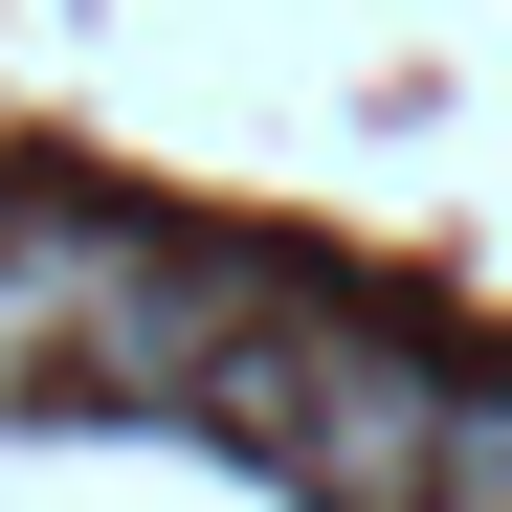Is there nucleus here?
I'll use <instances>...</instances> for the list:
<instances>
[{
  "label": "nucleus",
  "instance_id": "7ed1b4c3",
  "mask_svg": "<svg viewBox=\"0 0 512 512\" xmlns=\"http://www.w3.org/2000/svg\"><path fill=\"white\" fill-rule=\"evenodd\" d=\"M423 512H512V379L446 401V490H423Z\"/></svg>",
  "mask_w": 512,
  "mask_h": 512
},
{
  "label": "nucleus",
  "instance_id": "f257e3e1",
  "mask_svg": "<svg viewBox=\"0 0 512 512\" xmlns=\"http://www.w3.org/2000/svg\"><path fill=\"white\" fill-rule=\"evenodd\" d=\"M446 401H468V379L401 357L379 312H334V290H245L179 423H223V446L290 468L312 512H423V490H446Z\"/></svg>",
  "mask_w": 512,
  "mask_h": 512
},
{
  "label": "nucleus",
  "instance_id": "f03ea898",
  "mask_svg": "<svg viewBox=\"0 0 512 512\" xmlns=\"http://www.w3.org/2000/svg\"><path fill=\"white\" fill-rule=\"evenodd\" d=\"M179 268L156 223H112V201H23L0 223V401H90V357H112V312Z\"/></svg>",
  "mask_w": 512,
  "mask_h": 512
}]
</instances>
